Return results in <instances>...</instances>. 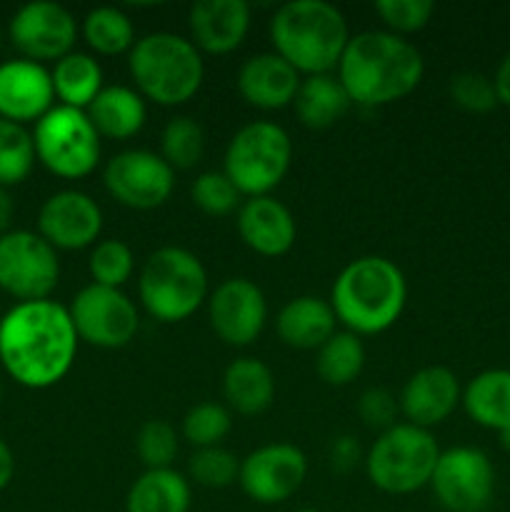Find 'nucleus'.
<instances>
[{"label":"nucleus","mask_w":510,"mask_h":512,"mask_svg":"<svg viewBox=\"0 0 510 512\" xmlns=\"http://www.w3.org/2000/svg\"><path fill=\"white\" fill-rule=\"evenodd\" d=\"M75 353L78 333L68 308L55 300L18 303L0 320V363L25 388L60 383L73 368Z\"/></svg>","instance_id":"1"},{"label":"nucleus","mask_w":510,"mask_h":512,"mask_svg":"<svg viewBox=\"0 0 510 512\" xmlns=\"http://www.w3.org/2000/svg\"><path fill=\"white\" fill-rule=\"evenodd\" d=\"M423 55L403 35L365 30L350 35L338 63V80L355 105L378 108L403 100L423 80Z\"/></svg>","instance_id":"2"},{"label":"nucleus","mask_w":510,"mask_h":512,"mask_svg":"<svg viewBox=\"0 0 510 512\" xmlns=\"http://www.w3.org/2000/svg\"><path fill=\"white\" fill-rule=\"evenodd\" d=\"M408 298L405 275L383 255H363L340 270L330 305L348 333L378 335L398 323Z\"/></svg>","instance_id":"3"},{"label":"nucleus","mask_w":510,"mask_h":512,"mask_svg":"<svg viewBox=\"0 0 510 512\" xmlns=\"http://www.w3.org/2000/svg\"><path fill=\"white\" fill-rule=\"evenodd\" d=\"M273 53L298 73L325 75L338 68L348 45V20L325 0H293L275 10L270 20Z\"/></svg>","instance_id":"4"},{"label":"nucleus","mask_w":510,"mask_h":512,"mask_svg":"<svg viewBox=\"0 0 510 512\" xmlns=\"http://www.w3.org/2000/svg\"><path fill=\"white\" fill-rule=\"evenodd\" d=\"M130 75L138 93L158 105H183L200 90L205 65L193 40L175 33H150L130 50Z\"/></svg>","instance_id":"5"},{"label":"nucleus","mask_w":510,"mask_h":512,"mask_svg":"<svg viewBox=\"0 0 510 512\" xmlns=\"http://www.w3.org/2000/svg\"><path fill=\"white\" fill-rule=\"evenodd\" d=\"M138 295L155 320L183 323L208 298V273L195 253L165 245L143 263Z\"/></svg>","instance_id":"6"},{"label":"nucleus","mask_w":510,"mask_h":512,"mask_svg":"<svg viewBox=\"0 0 510 512\" xmlns=\"http://www.w3.org/2000/svg\"><path fill=\"white\" fill-rule=\"evenodd\" d=\"M438 458L440 448L430 430L395 423L368 450L365 473L383 493L410 495L430 485Z\"/></svg>","instance_id":"7"},{"label":"nucleus","mask_w":510,"mask_h":512,"mask_svg":"<svg viewBox=\"0 0 510 512\" xmlns=\"http://www.w3.org/2000/svg\"><path fill=\"white\" fill-rule=\"evenodd\" d=\"M290 163H293L290 135L270 120H255L243 125L228 143L223 173L240 195L260 198L270 195V190L283 183Z\"/></svg>","instance_id":"8"},{"label":"nucleus","mask_w":510,"mask_h":512,"mask_svg":"<svg viewBox=\"0 0 510 512\" xmlns=\"http://www.w3.org/2000/svg\"><path fill=\"white\" fill-rule=\"evenodd\" d=\"M33 145L35 158L58 178L78 180L98 168L100 135L85 110L53 105L35 123Z\"/></svg>","instance_id":"9"},{"label":"nucleus","mask_w":510,"mask_h":512,"mask_svg":"<svg viewBox=\"0 0 510 512\" xmlns=\"http://www.w3.org/2000/svg\"><path fill=\"white\" fill-rule=\"evenodd\" d=\"M60 278L58 253L40 233L13 230L0 235V288L20 303L48 300Z\"/></svg>","instance_id":"10"},{"label":"nucleus","mask_w":510,"mask_h":512,"mask_svg":"<svg viewBox=\"0 0 510 512\" xmlns=\"http://www.w3.org/2000/svg\"><path fill=\"white\" fill-rule=\"evenodd\" d=\"M78 340L103 350L125 348L140 328V315L133 300L118 288L85 285L68 308Z\"/></svg>","instance_id":"11"},{"label":"nucleus","mask_w":510,"mask_h":512,"mask_svg":"<svg viewBox=\"0 0 510 512\" xmlns=\"http://www.w3.org/2000/svg\"><path fill=\"white\" fill-rule=\"evenodd\" d=\"M430 488L448 512H483L493 503L495 468L483 450L458 445L440 453Z\"/></svg>","instance_id":"12"},{"label":"nucleus","mask_w":510,"mask_h":512,"mask_svg":"<svg viewBox=\"0 0 510 512\" xmlns=\"http://www.w3.org/2000/svg\"><path fill=\"white\" fill-rule=\"evenodd\" d=\"M103 183L120 205L155 210L173 195L175 170L150 150H123L108 160Z\"/></svg>","instance_id":"13"},{"label":"nucleus","mask_w":510,"mask_h":512,"mask_svg":"<svg viewBox=\"0 0 510 512\" xmlns=\"http://www.w3.org/2000/svg\"><path fill=\"white\" fill-rule=\"evenodd\" d=\"M308 475V460L290 443H270L240 460L238 483L258 505H278L293 498Z\"/></svg>","instance_id":"14"},{"label":"nucleus","mask_w":510,"mask_h":512,"mask_svg":"<svg viewBox=\"0 0 510 512\" xmlns=\"http://www.w3.org/2000/svg\"><path fill=\"white\" fill-rule=\"evenodd\" d=\"M78 25L75 18L58 3L33 0L23 5L10 20V40L25 55V60L43 65V60L65 58L73 53Z\"/></svg>","instance_id":"15"},{"label":"nucleus","mask_w":510,"mask_h":512,"mask_svg":"<svg viewBox=\"0 0 510 512\" xmlns=\"http://www.w3.org/2000/svg\"><path fill=\"white\" fill-rule=\"evenodd\" d=\"M208 315L215 335L223 343L245 348L255 343L268 320L265 295L253 280L228 278L208 298Z\"/></svg>","instance_id":"16"},{"label":"nucleus","mask_w":510,"mask_h":512,"mask_svg":"<svg viewBox=\"0 0 510 512\" xmlns=\"http://www.w3.org/2000/svg\"><path fill=\"white\" fill-rule=\"evenodd\" d=\"M40 238L55 250H83L98 240L103 230V210L80 190H60L50 195L38 215Z\"/></svg>","instance_id":"17"},{"label":"nucleus","mask_w":510,"mask_h":512,"mask_svg":"<svg viewBox=\"0 0 510 512\" xmlns=\"http://www.w3.org/2000/svg\"><path fill=\"white\" fill-rule=\"evenodd\" d=\"M53 100V78L40 63L23 58L0 65V118L18 125L38 123Z\"/></svg>","instance_id":"18"},{"label":"nucleus","mask_w":510,"mask_h":512,"mask_svg":"<svg viewBox=\"0 0 510 512\" xmlns=\"http://www.w3.org/2000/svg\"><path fill=\"white\" fill-rule=\"evenodd\" d=\"M463 400L458 375L445 365H428L408 378L400 393V413L415 428H433L448 420Z\"/></svg>","instance_id":"19"},{"label":"nucleus","mask_w":510,"mask_h":512,"mask_svg":"<svg viewBox=\"0 0 510 512\" xmlns=\"http://www.w3.org/2000/svg\"><path fill=\"white\" fill-rule=\"evenodd\" d=\"M238 233L253 253L263 258H280L295 245L298 225L288 205L275 200L273 195H260L248 198L238 208Z\"/></svg>","instance_id":"20"},{"label":"nucleus","mask_w":510,"mask_h":512,"mask_svg":"<svg viewBox=\"0 0 510 512\" xmlns=\"http://www.w3.org/2000/svg\"><path fill=\"white\" fill-rule=\"evenodd\" d=\"M188 25L195 48L210 55H228L248 35L250 5L245 0H198L190 8Z\"/></svg>","instance_id":"21"},{"label":"nucleus","mask_w":510,"mask_h":512,"mask_svg":"<svg viewBox=\"0 0 510 512\" xmlns=\"http://www.w3.org/2000/svg\"><path fill=\"white\" fill-rule=\"evenodd\" d=\"M300 73L278 53H258L238 70V90L243 100L260 110H280L298 95Z\"/></svg>","instance_id":"22"},{"label":"nucleus","mask_w":510,"mask_h":512,"mask_svg":"<svg viewBox=\"0 0 510 512\" xmlns=\"http://www.w3.org/2000/svg\"><path fill=\"white\" fill-rule=\"evenodd\" d=\"M335 323L338 318H335L330 300L300 295L283 305L278 320H275V328H278V338L288 348L318 350L338 333Z\"/></svg>","instance_id":"23"},{"label":"nucleus","mask_w":510,"mask_h":512,"mask_svg":"<svg viewBox=\"0 0 510 512\" xmlns=\"http://www.w3.org/2000/svg\"><path fill=\"white\" fill-rule=\"evenodd\" d=\"M100 138L128 140L143 130L148 120L145 98L128 85H108L85 110Z\"/></svg>","instance_id":"24"},{"label":"nucleus","mask_w":510,"mask_h":512,"mask_svg":"<svg viewBox=\"0 0 510 512\" xmlns=\"http://www.w3.org/2000/svg\"><path fill=\"white\" fill-rule=\"evenodd\" d=\"M223 395L240 415H260L273 405V370L258 358H238L225 368Z\"/></svg>","instance_id":"25"},{"label":"nucleus","mask_w":510,"mask_h":512,"mask_svg":"<svg viewBox=\"0 0 510 512\" xmlns=\"http://www.w3.org/2000/svg\"><path fill=\"white\" fill-rule=\"evenodd\" d=\"M465 413L480 428L503 433L510 428V370L493 368L475 375L463 390Z\"/></svg>","instance_id":"26"},{"label":"nucleus","mask_w":510,"mask_h":512,"mask_svg":"<svg viewBox=\"0 0 510 512\" xmlns=\"http://www.w3.org/2000/svg\"><path fill=\"white\" fill-rule=\"evenodd\" d=\"M295 113L300 123L310 130H325L338 123L348 108L353 105L350 95L345 93L343 83L333 78L330 73L325 75H308L300 80L298 95H295Z\"/></svg>","instance_id":"27"},{"label":"nucleus","mask_w":510,"mask_h":512,"mask_svg":"<svg viewBox=\"0 0 510 512\" xmlns=\"http://www.w3.org/2000/svg\"><path fill=\"white\" fill-rule=\"evenodd\" d=\"M190 483L178 470H145L128 490L125 512H188Z\"/></svg>","instance_id":"28"},{"label":"nucleus","mask_w":510,"mask_h":512,"mask_svg":"<svg viewBox=\"0 0 510 512\" xmlns=\"http://www.w3.org/2000/svg\"><path fill=\"white\" fill-rule=\"evenodd\" d=\"M50 78H53L55 98L68 108L88 110L103 90V68L98 60L85 53H68L60 58Z\"/></svg>","instance_id":"29"},{"label":"nucleus","mask_w":510,"mask_h":512,"mask_svg":"<svg viewBox=\"0 0 510 512\" xmlns=\"http://www.w3.org/2000/svg\"><path fill=\"white\" fill-rule=\"evenodd\" d=\"M365 365V348L363 340L355 333H335L323 348H318V360H315V370H318L320 380L335 388L350 385Z\"/></svg>","instance_id":"30"},{"label":"nucleus","mask_w":510,"mask_h":512,"mask_svg":"<svg viewBox=\"0 0 510 512\" xmlns=\"http://www.w3.org/2000/svg\"><path fill=\"white\" fill-rule=\"evenodd\" d=\"M85 43L100 55H120L125 50H133L135 28L133 20L120 8H95L85 15L83 23Z\"/></svg>","instance_id":"31"},{"label":"nucleus","mask_w":510,"mask_h":512,"mask_svg":"<svg viewBox=\"0 0 510 512\" xmlns=\"http://www.w3.org/2000/svg\"><path fill=\"white\" fill-rule=\"evenodd\" d=\"M205 150V133L193 118H173L160 135V158L173 170H190L200 163Z\"/></svg>","instance_id":"32"},{"label":"nucleus","mask_w":510,"mask_h":512,"mask_svg":"<svg viewBox=\"0 0 510 512\" xmlns=\"http://www.w3.org/2000/svg\"><path fill=\"white\" fill-rule=\"evenodd\" d=\"M33 135L18 123L0 118V188L18 185L33 170Z\"/></svg>","instance_id":"33"},{"label":"nucleus","mask_w":510,"mask_h":512,"mask_svg":"<svg viewBox=\"0 0 510 512\" xmlns=\"http://www.w3.org/2000/svg\"><path fill=\"white\" fill-rule=\"evenodd\" d=\"M90 278L95 285H105V288H123L130 280L135 270L133 250L123 240H100L93 248L88 258Z\"/></svg>","instance_id":"34"},{"label":"nucleus","mask_w":510,"mask_h":512,"mask_svg":"<svg viewBox=\"0 0 510 512\" xmlns=\"http://www.w3.org/2000/svg\"><path fill=\"white\" fill-rule=\"evenodd\" d=\"M230 425L233 420H230L228 408L220 403H198L183 418V438L195 445V450L215 448L230 433Z\"/></svg>","instance_id":"35"},{"label":"nucleus","mask_w":510,"mask_h":512,"mask_svg":"<svg viewBox=\"0 0 510 512\" xmlns=\"http://www.w3.org/2000/svg\"><path fill=\"white\" fill-rule=\"evenodd\" d=\"M190 480H195L203 488H228L238 480L240 475V460L235 458L230 450L220 448H200L190 455L188 460Z\"/></svg>","instance_id":"36"},{"label":"nucleus","mask_w":510,"mask_h":512,"mask_svg":"<svg viewBox=\"0 0 510 512\" xmlns=\"http://www.w3.org/2000/svg\"><path fill=\"white\" fill-rule=\"evenodd\" d=\"M138 458L148 470H165L178 455V433L168 420H148L140 425L135 438Z\"/></svg>","instance_id":"37"},{"label":"nucleus","mask_w":510,"mask_h":512,"mask_svg":"<svg viewBox=\"0 0 510 512\" xmlns=\"http://www.w3.org/2000/svg\"><path fill=\"white\" fill-rule=\"evenodd\" d=\"M190 195H193V203L213 218H223V215H230L235 208H240L238 188L230 183L228 175L215 173V170L200 173L190 188Z\"/></svg>","instance_id":"38"},{"label":"nucleus","mask_w":510,"mask_h":512,"mask_svg":"<svg viewBox=\"0 0 510 512\" xmlns=\"http://www.w3.org/2000/svg\"><path fill=\"white\" fill-rule=\"evenodd\" d=\"M450 98L468 113H490L498 105L493 78L475 70H465L450 78Z\"/></svg>","instance_id":"39"},{"label":"nucleus","mask_w":510,"mask_h":512,"mask_svg":"<svg viewBox=\"0 0 510 512\" xmlns=\"http://www.w3.org/2000/svg\"><path fill=\"white\" fill-rule=\"evenodd\" d=\"M375 13L380 15L390 33L405 35L423 30L435 13L433 0H378Z\"/></svg>","instance_id":"40"},{"label":"nucleus","mask_w":510,"mask_h":512,"mask_svg":"<svg viewBox=\"0 0 510 512\" xmlns=\"http://www.w3.org/2000/svg\"><path fill=\"white\" fill-rule=\"evenodd\" d=\"M400 413V403L395 395L385 388H368L358 400V415L368 428L388 430L395 425Z\"/></svg>","instance_id":"41"},{"label":"nucleus","mask_w":510,"mask_h":512,"mask_svg":"<svg viewBox=\"0 0 510 512\" xmlns=\"http://www.w3.org/2000/svg\"><path fill=\"white\" fill-rule=\"evenodd\" d=\"M330 460H333V468L340 470V473H348V470H353L360 460L358 443H355L350 435L338 438L333 443V448H330Z\"/></svg>","instance_id":"42"},{"label":"nucleus","mask_w":510,"mask_h":512,"mask_svg":"<svg viewBox=\"0 0 510 512\" xmlns=\"http://www.w3.org/2000/svg\"><path fill=\"white\" fill-rule=\"evenodd\" d=\"M493 85H495V93H498V103L508 105L510 108V53L500 60L498 70H495Z\"/></svg>","instance_id":"43"},{"label":"nucleus","mask_w":510,"mask_h":512,"mask_svg":"<svg viewBox=\"0 0 510 512\" xmlns=\"http://www.w3.org/2000/svg\"><path fill=\"white\" fill-rule=\"evenodd\" d=\"M13 473H15L13 450H10L8 443L0 438V490L8 488L10 480H13Z\"/></svg>","instance_id":"44"},{"label":"nucleus","mask_w":510,"mask_h":512,"mask_svg":"<svg viewBox=\"0 0 510 512\" xmlns=\"http://www.w3.org/2000/svg\"><path fill=\"white\" fill-rule=\"evenodd\" d=\"M13 215H15V205L13 198L5 188H0V235L8 233L10 223H13Z\"/></svg>","instance_id":"45"},{"label":"nucleus","mask_w":510,"mask_h":512,"mask_svg":"<svg viewBox=\"0 0 510 512\" xmlns=\"http://www.w3.org/2000/svg\"><path fill=\"white\" fill-rule=\"evenodd\" d=\"M498 435H500V445H503L505 450H510V428L503 430V433H498Z\"/></svg>","instance_id":"46"},{"label":"nucleus","mask_w":510,"mask_h":512,"mask_svg":"<svg viewBox=\"0 0 510 512\" xmlns=\"http://www.w3.org/2000/svg\"><path fill=\"white\" fill-rule=\"evenodd\" d=\"M295 512H320V510H313V508H303V510H295Z\"/></svg>","instance_id":"47"},{"label":"nucleus","mask_w":510,"mask_h":512,"mask_svg":"<svg viewBox=\"0 0 510 512\" xmlns=\"http://www.w3.org/2000/svg\"><path fill=\"white\" fill-rule=\"evenodd\" d=\"M0 400H3V383H0Z\"/></svg>","instance_id":"48"}]
</instances>
